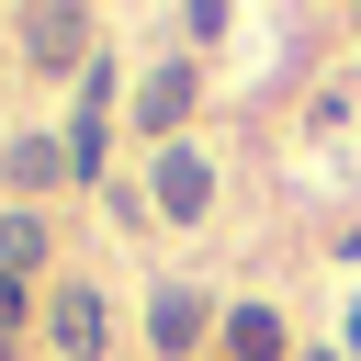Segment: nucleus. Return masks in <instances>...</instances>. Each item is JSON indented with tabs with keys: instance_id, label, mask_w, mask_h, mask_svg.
Here are the masks:
<instances>
[{
	"instance_id": "423d86ee",
	"label": "nucleus",
	"mask_w": 361,
	"mask_h": 361,
	"mask_svg": "<svg viewBox=\"0 0 361 361\" xmlns=\"http://www.w3.org/2000/svg\"><path fill=\"white\" fill-rule=\"evenodd\" d=\"M0 180H11L23 203L56 192V180H79V169H68V135H11V147H0Z\"/></svg>"
},
{
	"instance_id": "f257e3e1",
	"label": "nucleus",
	"mask_w": 361,
	"mask_h": 361,
	"mask_svg": "<svg viewBox=\"0 0 361 361\" xmlns=\"http://www.w3.org/2000/svg\"><path fill=\"white\" fill-rule=\"evenodd\" d=\"M147 214L158 226H203L214 214V158L180 135V147H147Z\"/></svg>"
},
{
	"instance_id": "20e7f679",
	"label": "nucleus",
	"mask_w": 361,
	"mask_h": 361,
	"mask_svg": "<svg viewBox=\"0 0 361 361\" xmlns=\"http://www.w3.org/2000/svg\"><path fill=\"white\" fill-rule=\"evenodd\" d=\"M214 327H226V316H214L203 282H158V293H147V350H158V361H192Z\"/></svg>"
},
{
	"instance_id": "0eeeda50",
	"label": "nucleus",
	"mask_w": 361,
	"mask_h": 361,
	"mask_svg": "<svg viewBox=\"0 0 361 361\" xmlns=\"http://www.w3.org/2000/svg\"><path fill=\"white\" fill-rule=\"evenodd\" d=\"M45 248H56V226H45L34 203H11V214H0V271L23 282V271H45Z\"/></svg>"
},
{
	"instance_id": "9b49d317",
	"label": "nucleus",
	"mask_w": 361,
	"mask_h": 361,
	"mask_svg": "<svg viewBox=\"0 0 361 361\" xmlns=\"http://www.w3.org/2000/svg\"><path fill=\"white\" fill-rule=\"evenodd\" d=\"M305 361H350V350H305Z\"/></svg>"
},
{
	"instance_id": "9d476101",
	"label": "nucleus",
	"mask_w": 361,
	"mask_h": 361,
	"mask_svg": "<svg viewBox=\"0 0 361 361\" xmlns=\"http://www.w3.org/2000/svg\"><path fill=\"white\" fill-rule=\"evenodd\" d=\"M338 350H350V361H361V305H350V338H338Z\"/></svg>"
},
{
	"instance_id": "6e6552de",
	"label": "nucleus",
	"mask_w": 361,
	"mask_h": 361,
	"mask_svg": "<svg viewBox=\"0 0 361 361\" xmlns=\"http://www.w3.org/2000/svg\"><path fill=\"white\" fill-rule=\"evenodd\" d=\"M226 361H282V316L271 305H226Z\"/></svg>"
},
{
	"instance_id": "1a4fd4ad",
	"label": "nucleus",
	"mask_w": 361,
	"mask_h": 361,
	"mask_svg": "<svg viewBox=\"0 0 361 361\" xmlns=\"http://www.w3.org/2000/svg\"><path fill=\"white\" fill-rule=\"evenodd\" d=\"M34 316H45V305H34V293H23V282H11V271H0V361H11V338H23V327H34Z\"/></svg>"
},
{
	"instance_id": "f03ea898",
	"label": "nucleus",
	"mask_w": 361,
	"mask_h": 361,
	"mask_svg": "<svg viewBox=\"0 0 361 361\" xmlns=\"http://www.w3.org/2000/svg\"><path fill=\"white\" fill-rule=\"evenodd\" d=\"M11 45H23L34 79H90V56H102V45H90V11H68V0H56V11H23Z\"/></svg>"
},
{
	"instance_id": "7ed1b4c3",
	"label": "nucleus",
	"mask_w": 361,
	"mask_h": 361,
	"mask_svg": "<svg viewBox=\"0 0 361 361\" xmlns=\"http://www.w3.org/2000/svg\"><path fill=\"white\" fill-rule=\"evenodd\" d=\"M192 102H203V68H192V56H158V68L135 79V147H180Z\"/></svg>"
},
{
	"instance_id": "39448f33",
	"label": "nucleus",
	"mask_w": 361,
	"mask_h": 361,
	"mask_svg": "<svg viewBox=\"0 0 361 361\" xmlns=\"http://www.w3.org/2000/svg\"><path fill=\"white\" fill-rule=\"evenodd\" d=\"M45 338H56L68 361H102V350H113V305H102V282H45Z\"/></svg>"
}]
</instances>
